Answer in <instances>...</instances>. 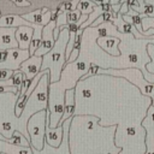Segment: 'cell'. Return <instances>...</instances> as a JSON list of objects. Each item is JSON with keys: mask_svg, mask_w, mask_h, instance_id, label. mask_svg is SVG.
Listing matches in <instances>:
<instances>
[{"mask_svg": "<svg viewBox=\"0 0 154 154\" xmlns=\"http://www.w3.org/2000/svg\"><path fill=\"white\" fill-rule=\"evenodd\" d=\"M73 113H75V90L73 89H66V91H65V108H64V114H63V118H61L59 125H63L64 122L70 119Z\"/></svg>", "mask_w": 154, "mask_h": 154, "instance_id": "13", "label": "cell"}, {"mask_svg": "<svg viewBox=\"0 0 154 154\" xmlns=\"http://www.w3.org/2000/svg\"><path fill=\"white\" fill-rule=\"evenodd\" d=\"M0 153L2 154H32L31 147H19L0 141Z\"/></svg>", "mask_w": 154, "mask_h": 154, "instance_id": "14", "label": "cell"}, {"mask_svg": "<svg viewBox=\"0 0 154 154\" xmlns=\"http://www.w3.org/2000/svg\"><path fill=\"white\" fill-rule=\"evenodd\" d=\"M29 58H30L29 51H22L19 48L7 49V58H6V60L0 63V70L18 71L22 63H24Z\"/></svg>", "mask_w": 154, "mask_h": 154, "instance_id": "5", "label": "cell"}, {"mask_svg": "<svg viewBox=\"0 0 154 154\" xmlns=\"http://www.w3.org/2000/svg\"><path fill=\"white\" fill-rule=\"evenodd\" d=\"M147 51H148V54L150 55V58H153V60L146 65V69L148 72L154 73V45H148Z\"/></svg>", "mask_w": 154, "mask_h": 154, "instance_id": "21", "label": "cell"}, {"mask_svg": "<svg viewBox=\"0 0 154 154\" xmlns=\"http://www.w3.org/2000/svg\"><path fill=\"white\" fill-rule=\"evenodd\" d=\"M14 75V71L12 70H0V82H5L10 79Z\"/></svg>", "mask_w": 154, "mask_h": 154, "instance_id": "23", "label": "cell"}, {"mask_svg": "<svg viewBox=\"0 0 154 154\" xmlns=\"http://www.w3.org/2000/svg\"><path fill=\"white\" fill-rule=\"evenodd\" d=\"M61 85L57 83H52L49 85V96H48V116H49V126L52 129L58 128L64 108H65V91L60 88Z\"/></svg>", "mask_w": 154, "mask_h": 154, "instance_id": "2", "label": "cell"}, {"mask_svg": "<svg viewBox=\"0 0 154 154\" xmlns=\"http://www.w3.org/2000/svg\"><path fill=\"white\" fill-rule=\"evenodd\" d=\"M63 135H64V125H59L58 128L52 129L49 126V116H48L46 124V134H45L47 144L53 148H59L63 141Z\"/></svg>", "mask_w": 154, "mask_h": 154, "instance_id": "9", "label": "cell"}, {"mask_svg": "<svg viewBox=\"0 0 154 154\" xmlns=\"http://www.w3.org/2000/svg\"><path fill=\"white\" fill-rule=\"evenodd\" d=\"M54 30H55V20L52 19L46 26H43L42 41H41L38 48H37V51L35 52L34 55H36V57H45L47 53H49L52 51V48L54 47V43H55Z\"/></svg>", "mask_w": 154, "mask_h": 154, "instance_id": "6", "label": "cell"}, {"mask_svg": "<svg viewBox=\"0 0 154 154\" xmlns=\"http://www.w3.org/2000/svg\"><path fill=\"white\" fill-rule=\"evenodd\" d=\"M22 18L34 25H41L46 26L51 20H52V10L48 7L38 8L32 12H28L25 14H22Z\"/></svg>", "mask_w": 154, "mask_h": 154, "instance_id": "8", "label": "cell"}, {"mask_svg": "<svg viewBox=\"0 0 154 154\" xmlns=\"http://www.w3.org/2000/svg\"><path fill=\"white\" fill-rule=\"evenodd\" d=\"M6 58H7V49L6 51H0V63L6 60Z\"/></svg>", "mask_w": 154, "mask_h": 154, "instance_id": "25", "label": "cell"}, {"mask_svg": "<svg viewBox=\"0 0 154 154\" xmlns=\"http://www.w3.org/2000/svg\"><path fill=\"white\" fill-rule=\"evenodd\" d=\"M82 17V13L76 8L75 11H71V12H67V25L70 24H73V23H77L79 20V18Z\"/></svg>", "mask_w": 154, "mask_h": 154, "instance_id": "20", "label": "cell"}, {"mask_svg": "<svg viewBox=\"0 0 154 154\" xmlns=\"http://www.w3.org/2000/svg\"><path fill=\"white\" fill-rule=\"evenodd\" d=\"M146 4H149V5L154 6V0H147V1H146Z\"/></svg>", "mask_w": 154, "mask_h": 154, "instance_id": "26", "label": "cell"}, {"mask_svg": "<svg viewBox=\"0 0 154 154\" xmlns=\"http://www.w3.org/2000/svg\"><path fill=\"white\" fill-rule=\"evenodd\" d=\"M95 8V5L91 2V1H79L78 2V6H77V10L82 13V14H90L93 13Z\"/></svg>", "mask_w": 154, "mask_h": 154, "instance_id": "19", "label": "cell"}, {"mask_svg": "<svg viewBox=\"0 0 154 154\" xmlns=\"http://www.w3.org/2000/svg\"><path fill=\"white\" fill-rule=\"evenodd\" d=\"M42 57H30L28 60L22 63L18 71L23 72L25 75V79L32 81L41 71H42Z\"/></svg>", "mask_w": 154, "mask_h": 154, "instance_id": "7", "label": "cell"}, {"mask_svg": "<svg viewBox=\"0 0 154 154\" xmlns=\"http://www.w3.org/2000/svg\"><path fill=\"white\" fill-rule=\"evenodd\" d=\"M97 72L99 73H109V75H118V76H122V77H126L129 81L137 84L143 94H146V95L154 94V85L152 83H149L148 81H146L144 75L138 69H131V67L128 69V70H101V69H99Z\"/></svg>", "mask_w": 154, "mask_h": 154, "instance_id": "4", "label": "cell"}, {"mask_svg": "<svg viewBox=\"0 0 154 154\" xmlns=\"http://www.w3.org/2000/svg\"><path fill=\"white\" fill-rule=\"evenodd\" d=\"M97 45L108 54L117 57L120 54L119 51V45H120V38L116 37V36H100L97 38Z\"/></svg>", "mask_w": 154, "mask_h": 154, "instance_id": "11", "label": "cell"}, {"mask_svg": "<svg viewBox=\"0 0 154 154\" xmlns=\"http://www.w3.org/2000/svg\"><path fill=\"white\" fill-rule=\"evenodd\" d=\"M19 26H31L34 28L35 25L24 20L22 16L19 14H2L0 17V28H19Z\"/></svg>", "mask_w": 154, "mask_h": 154, "instance_id": "12", "label": "cell"}, {"mask_svg": "<svg viewBox=\"0 0 154 154\" xmlns=\"http://www.w3.org/2000/svg\"><path fill=\"white\" fill-rule=\"evenodd\" d=\"M5 142L10 143V144H14V146H19V147H31L30 141H28L23 134H20L19 131H13L12 137L11 138H6Z\"/></svg>", "mask_w": 154, "mask_h": 154, "instance_id": "17", "label": "cell"}, {"mask_svg": "<svg viewBox=\"0 0 154 154\" xmlns=\"http://www.w3.org/2000/svg\"><path fill=\"white\" fill-rule=\"evenodd\" d=\"M70 38V31L66 26L60 29L59 37L49 53L42 57V71L49 70V82L57 83L61 77L63 67L66 63V47Z\"/></svg>", "mask_w": 154, "mask_h": 154, "instance_id": "1", "label": "cell"}, {"mask_svg": "<svg viewBox=\"0 0 154 154\" xmlns=\"http://www.w3.org/2000/svg\"><path fill=\"white\" fill-rule=\"evenodd\" d=\"M78 0H75V1H64V2H60L58 4L57 8L60 11V12H71V11H75L78 6Z\"/></svg>", "mask_w": 154, "mask_h": 154, "instance_id": "18", "label": "cell"}, {"mask_svg": "<svg viewBox=\"0 0 154 154\" xmlns=\"http://www.w3.org/2000/svg\"><path fill=\"white\" fill-rule=\"evenodd\" d=\"M148 29H154V18H143L142 19V30H143V32L148 31Z\"/></svg>", "mask_w": 154, "mask_h": 154, "instance_id": "22", "label": "cell"}, {"mask_svg": "<svg viewBox=\"0 0 154 154\" xmlns=\"http://www.w3.org/2000/svg\"><path fill=\"white\" fill-rule=\"evenodd\" d=\"M112 22H113V25L117 28V30L122 35H131V24L125 23L120 13H118L117 17H114Z\"/></svg>", "mask_w": 154, "mask_h": 154, "instance_id": "16", "label": "cell"}, {"mask_svg": "<svg viewBox=\"0 0 154 154\" xmlns=\"http://www.w3.org/2000/svg\"><path fill=\"white\" fill-rule=\"evenodd\" d=\"M34 35V28L31 26H19L14 31V37L18 42V48L22 51H29L31 40Z\"/></svg>", "mask_w": 154, "mask_h": 154, "instance_id": "10", "label": "cell"}, {"mask_svg": "<svg viewBox=\"0 0 154 154\" xmlns=\"http://www.w3.org/2000/svg\"><path fill=\"white\" fill-rule=\"evenodd\" d=\"M128 12H129V1H124V4H123L122 7H120L119 13H120L122 16H125V14H128Z\"/></svg>", "mask_w": 154, "mask_h": 154, "instance_id": "24", "label": "cell"}, {"mask_svg": "<svg viewBox=\"0 0 154 154\" xmlns=\"http://www.w3.org/2000/svg\"><path fill=\"white\" fill-rule=\"evenodd\" d=\"M42 30H43V26L41 25H35L34 26V35H32V40H31V43H30V47H29V53H30V57H34L35 52L37 51L41 41H42Z\"/></svg>", "mask_w": 154, "mask_h": 154, "instance_id": "15", "label": "cell"}, {"mask_svg": "<svg viewBox=\"0 0 154 154\" xmlns=\"http://www.w3.org/2000/svg\"><path fill=\"white\" fill-rule=\"evenodd\" d=\"M47 117L48 112L46 109H41L35 116L30 117L26 130L30 136V144L35 149H42L43 148V138L46 134V124H47Z\"/></svg>", "mask_w": 154, "mask_h": 154, "instance_id": "3", "label": "cell"}]
</instances>
